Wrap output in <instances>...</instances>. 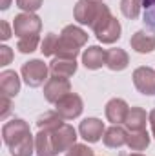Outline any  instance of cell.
<instances>
[{
  "mask_svg": "<svg viewBox=\"0 0 155 156\" xmlns=\"http://www.w3.org/2000/svg\"><path fill=\"white\" fill-rule=\"evenodd\" d=\"M141 7H142V0H120V11L130 20H135L139 16Z\"/></svg>",
  "mask_w": 155,
  "mask_h": 156,
  "instance_id": "24",
  "label": "cell"
},
{
  "mask_svg": "<svg viewBox=\"0 0 155 156\" xmlns=\"http://www.w3.org/2000/svg\"><path fill=\"white\" fill-rule=\"evenodd\" d=\"M104 144L106 147H112V149H119L126 144V138H128V133L120 127V125H113L110 129L104 131Z\"/></svg>",
  "mask_w": 155,
  "mask_h": 156,
  "instance_id": "18",
  "label": "cell"
},
{
  "mask_svg": "<svg viewBox=\"0 0 155 156\" xmlns=\"http://www.w3.org/2000/svg\"><path fill=\"white\" fill-rule=\"evenodd\" d=\"M17 5L26 13H35L37 9H40L42 0H17Z\"/></svg>",
  "mask_w": 155,
  "mask_h": 156,
  "instance_id": "29",
  "label": "cell"
},
{
  "mask_svg": "<svg viewBox=\"0 0 155 156\" xmlns=\"http://www.w3.org/2000/svg\"><path fill=\"white\" fill-rule=\"evenodd\" d=\"M47 71L49 67L42 60H31L22 66V78L29 87H39L47 80Z\"/></svg>",
  "mask_w": 155,
  "mask_h": 156,
  "instance_id": "4",
  "label": "cell"
},
{
  "mask_svg": "<svg viewBox=\"0 0 155 156\" xmlns=\"http://www.w3.org/2000/svg\"><path fill=\"white\" fill-rule=\"evenodd\" d=\"M130 44H131V47H133L137 53H142V55L152 53L155 49V35L150 33V31H137V33L131 37Z\"/></svg>",
  "mask_w": 155,
  "mask_h": 156,
  "instance_id": "14",
  "label": "cell"
},
{
  "mask_svg": "<svg viewBox=\"0 0 155 156\" xmlns=\"http://www.w3.org/2000/svg\"><path fill=\"white\" fill-rule=\"evenodd\" d=\"M75 20L82 26H89L93 33H97L112 20V13L110 7L99 0H78L75 5Z\"/></svg>",
  "mask_w": 155,
  "mask_h": 156,
  "instance_id": "1",
  "label": "cell"
},
{
  "mask_svg": "<svg viewBox=\"0 0 155 156\" xmlns=\"http://www.w3.org/2000/svg\"><path fill=\"white\" fill-rule=\"evenodd\" d=\"M106 58H108V51H104L99 45H91V47H88L82 53V64L88 69H93V71L95 69H100L106 64Z\"/></svg>",
  "mask_w": 155,
  "mask_h": 156,
  "instance_id": "11",
  "label": "cell"
},
{
  "mask_svg": "<svg viewBox=\"0 0 155 156\" xmlns=\"http://www.w3.org/2000/svg\"><path fill=\"white\" fill-rule=\"evenodd\" d=\"M62 120H64V118L60 116L57 111H47V113H44V115L37 120V127H39V131H55V129H59L60 125H64Z\"/></svg>",
  "mask_w": 155,
  "mask_h": 156,
  "instance_id": "22",
  "label": "cell"
},
{
  "mask_svg": "<svg viewBox=\"0 0 155 156\" xmlns=\"http://www.w3.org/2000/svg\"><path fill=\"white\" fill-rule=\"evenodd\" d=\"M20 91V78L15 71H4L0 75V93L2 96L13 98Z\"/></svg>",
  "mask_w": 155,
  "mask_h": 156,
  "instance_id": "13",
  "label": "cell"
},
{
  "mask_svg": "<svg viewBox=\"0 0 155 156\" xmlns=\"http://www.w3.org/2000/svg\"><path fill=\"white\" fill-rule=\"evenodd\" d=\"M57 42H59V37L55 35V33H49L46 38L42 40V55L44 56H51V55H55V47H57Z\"/></svg>",
  "mask_w": 155,
  "mask_h": 156,
  "instance_id": "27",
  "label": "cell"
},
{
  "mask_svg": "<svg viewBox=\"0 0 155 156\" xmlns=\"http://www.w3.org/2000/svg\"><path fill=\"white\" fill-rule=\"evenodd\" d=\"M42 22L37 15L33 13H20L15 16L13 20V31L18 38L22 37H31V35H39Z\"/></svg>",
  "mask_w": 155,
  "mask_h": 156,
  "instance_id": "3",
  "label": "cell"
},
{
  "mask_svg": "<svg viewBox=\"0 0 155 156\" xmlns=\"http://www.w3.org/2000/svg\"><path fill=\"white\" fill-rule=\"evenodd\" d=\"M78 133L80 136L89 142V144H95L100 140V136L104 134V123L99 120V118H86L80 122L78 125Z\"/></svg>",
  "mask_w": 155,
  "mask_h": 156,
  "instance_id": "10",
  "label": "cell"
},
{
  "mask_svg": "<svg viewBox=\"0 0 155 156\" xmlns=\"http://www.w3.org/2000/svg\"><path fill=\"white\" fill-rule=\"evenodd\" d=\"M95 35H97V38L100 40L102 44H113V42H117L120 38V24H119V20L112 16V20L104 27H100Z\"/></svg>",
  "mask_w": 155,
  "mask_h": 156,
  "instance_id": "17",
  "label": "cell"
},
{
  "mask_svg": "<svg viewBox=\"0 0 155 156\" xmlns=\"http://www.w3.org/2000/svg\"><path fill=\"white\" fill-rule=\"evenodd\" d=\"M33 147H35V142H33V134L29 133L28 136H24L22 140H18L15 145H11L9 153L13 156H31L33 154Z\"/></svg>",
  "mask_w": 155,
  "mask_h": 156,
  "instance_id": "23",
  "label": "cell"
},
{
  "mask_svg": "<svg viewBox=\"0 0 155 156\" xmlns=\"http://www.w3.org/2000/svg\"><path fill=\"white\" fill-rule=\"evenodd\" d=\"M146 111L142 107H131L128 111V116L124 120V125L128 127V131H144L146 129Z\"/></svg>",
  "mask_w": 155,
  "mask_h": 156,
  "instance_id": "16",
  "label": "cell"
},
{
  "mask_svg": "<svg viewBox=\"0 0 155 156\" xmlns=\"http://www.w3.org/2000/svg\"><path fill=\"white\" fill-rule=\"evenodd\" d=\"M11 58H13L11 49H9L7 45H2V47H0V66H7V64L11 62Z\"/></svg>",
  "mask_w": 155,
  "mask_h": 156,
  "instance_id": "30",
  "label": "cell"
},
{
  "mask_svg": "<svg viewBox=\"0 0 155 156\" xmlns=\"http://www.w3.org/2000/svg\"><path fill=\"white\" fill-rule=\"evenodd\" d=\"M142 9H144L146 26L155 29V0H142Z\"/></svg>",
  "mask_w": 155,
  "mask_h": 156,
  "instance_id": "26",
  "label": "cell"
},
{
  "mask_svg": "<svg viewBox=\"0 0 155 156\" xmlns=\"http://www.w3.org/2000/svg\"><path fill=\"white\" fill-rule=\"evenodd\" d=\"M99 2H102V0H99Z\"/></svg>",
  "mask_w": 155,
  "mask_h": 156,
  "instance_id": "36",
  "label": "cell"
},
{
  "mask_svg": "<svg viewBox=\"0 0 155 156\" xmlns=\"http://www.w3.org/2000/svg\"><path fill=\"white\" fill-rule=\"evenodd\" d=\"M49 71H51L53 76L70 78L77 73V62L75 60H68V58H55L49 64Z\"/></svg>",
  "mask_w": 155,
  "mask_h": 156,
  "instance_id": "15",
  "label": "cell"
},
{
  "mask_svg": "<svg viewBox=\"0 0 155 156\" xmlns=\"http://www.w3.org/2000/svg\"><path fill=\"white\" fill-rule=\"evenodd\" d=\"M35 151L39 156H57L49 131H39V134L35 136Z\"/></svg>",
  "mask_w": 155,
  "mask_h": 156,
  "instance_id": "19",
  "label": "cell"
},
{
  "mask_svg": "<svg viewBox=\"0 0 155 156\" xmlns=\"http://www.w3.org/2000/svg\"><path fill=\"white\" fill-rule=\"evenodd\" d=\"M133 83L139 93L152 96L155 94V71L152 67H137L133 71Z\"/></svg>",
  "mask_w": 155,
  "mask_h": 156,
  "instance_id": "9",
  "label": "cell"
},
{
  "mask_svg": "<svg viewBox=\"0 0 155 156\" xmlns=\"http://www.w3.org/2000/svg\"><path fill=\"white\" fill-rule=\"evenodd\" d=\"M128 104L122 98H113L106 104V118L113 123V125H120L124 123V120L128 116Z\"/></svg>",
  "mask_w": 155,
  "mask_h": 156,
  "instance_id": "12",
  "label": "cell"
},
{
  "mask_svg": "<svg viewBox=\"0 0 155 156\" xmlns=\"http://www.w3.org/2000/svg\"><path fill=\"white\" fill-rule=\"evenodd\" d=\"M9 2H11V0H2V2H0V9H4V11H6V9L9 7Z\"/></svg>",
  "mask_w": 155,
  "mask_h": 156,
  "instance_id": "34",
  "label": "cell"
},
{
  "mask_svg": "<svg viewBox=\"0 0 155 156\" xmlns=\"http://www.w3.org/2000/svg\"><path fill=\"white\" fill-rule=\"evenodd\" d=\"M66 156H95L93 151L88 147V145H82V144H75L73 147H70L66 151Z\"/></svg>",
  "mask_w": 155,
  "mask_h": 156,
  "instance_id": "28",
  "label": "cell"
},
{
  "mask_svg": "<svg viewBox=\"0 0 155 156\" xmlns=\"http://www.w3.org/2000/svg\"><path fill=\"white\" fill-rule=\"evenodd\" d=\"M130 64V58H128V53L124 49H110L108 51V58H106V66L112 69V71H122L126 69Z\"/></svg>",
  "mask_w": 155,
  "mask_h": 156,
  "instance_id": "20",
  "label": "cell"
},
{
  "mask_svg": "<svg viewBox=\"0 0 155 156\" xmlns=\"http://www.w3.org/2000/svg\"><path fill=\"white\" fill-rule=\"evenodd\" d=\"M9 111H11V102H9L7 96H2V113H0V116L6 118L9 115Z\"/></svg>",
  "mask_w": 155,
  "mask_h": 156,
  "instance_id": "31",
  "label": "cell"
},
{
  "mask_svg": "<svg viewBox=\"0 0 155 156\" xmlns=\"http://www.w3.org/2000/svg\"><path fill=\"white\" fill-rule=\"evenodd\" d=\"M150 125H152V133H153V136H155V109L150 113Z\"/></svg>",
  "mask_w": 155,
  "mask_h": 156,
  "instance_id": "33",
  "label": "cell"
},
{
  "mask_svg": "<svg viewBox=\"0 0 155 156\" xmlns=\"http://www.w3.org/2000/svg\"><path fill=\"white\" fill-rule=\"evenodd\" d=\"M126 156H144V154H141V153H135V154H126Z\"/></svg>",
  "mask_w": 155,
  "mask_h": 156,
  "instance_id": "35",
  "label": "cell"
},
{
  "mask_svg": "<svg viewBox=\"0 0 155 156\" xmlns=\"http://www.w3.org/2000/svg\"><path fill=\"white\" fill-rule=\"evenodd\" d=\"M49 133H51V142H53V147H55L57 154L59 153H66L77 142V131L71 125H68V123H64L59 129L49 131Z\"/></svg>",
  "mask_w": 155,
  "mask_h": 156,
  "instance_id": "5",
  "label": "cell"
},
{
  "mask_svg": "<svg viewBox=\"0 0 155 156\" xmlns=\"http://www.w3.org/2000/svg\"><path fill=\"white\" fill-rule=\"evenodd\" d=\"M84 109V104H82V98L75 94V93H70L66 94L64 98H60L57 104H55V111L64 118V120H73V118L80 116Z\"/></svg>",
  "mask_w": 155,
  "mask_h": 156,
  "instance_id": "6",
  "label": "cell"
},
{
  "mask_svg": "<svg viewBox=\"0 0 155 156\" xmlns=\"http://www.w3.org/2000/svg\"><path fill=\"white\" fill-rule=\"evenodd\" d=\"M70 93H71V85H70V80L68 78L51 76V78H47V82L44 85V96L51 104H57L60 98H64Z\"/></svg>",
  "mask_w": 155,
  "mask_h": 156,
  "instance_id": "7",
  "label": "cell"
},
{
  "mask_svg": "<svg viewBox=\"0 0 155 156\" xmlns=\"http://www.w3.org/2000/svg\"><path fill=\"white\" fill-rule=\"evenodd\" d=\"M88 42L86 31H82L77 26H66L59 37L57 47H55V55L57 58H68V60H75L80 53V47Z\"/></svg>",
  "mask_w": 155,
  "mask_h": 156,
  "instance_id": "2",
  "label": "cell"
},
{
  "mask_svg": "<svg viewBox=\"0 0 155 156\" xmlns=\"http://www.w3.org/2000/svg\"><path fill=\"white\" fill-rule=\"evenodd\" d=\"M29 133H31V131H29V125H28L24 120H20V118H15V120L7 122V123L2 127V136H4V142H6L7 147L15 145L18 140H22V138L28 136Z\"/></svg>",
  "mask_w": 155,
  "mask_h": 156,
  "instance_id": "8",
  "label": "cell"
},
{
  "mask_svg": "<svg viewBox=\"0 0 155 156\" xmlns=\"http://www.w3.org/2000/svg\"><path fill=\"white\" fill-rule=\"evenodd\" d=\"M40 44V37L39 35H31V37H22L17 44V49L20 53H33Z\"/></svg>",
  "mask_w": 155,
  "mask_h": 156,
  "instance_id": "25",
  "label": "cell"
},
{
  "mask_svg": "<svg viewBox=\"0 0 155 156\" xmlns=\"http://www.w3.org/2000/svg\"><path fill=\"white\" fill-rule=\"evenodd\" d=\"M0 26H2V35H0V38H2V40H9V38H11V29H9V24H7L6 20H2V22H0Z\"/></svg>",
  "mask_w": 155,
  "mask_h": 156,
  "instance_id": "32",
  "label": "cell"
},
{
  "mask_svg": "<svg viewBox=\"0 0 155 156\" xmlns=\"http://www.w3.org/2000/svg\"><path fill=\"white\" fill-rule=\"evenodd\" d=\"M126 145L131 151H144L150 145V134L146 131H130L126 138Z\"/></svg>",
  "mask_w": 155,
  "mask_h": 156,
  "instance_id": "21",
  "label": "cell"
}]
</instances>
